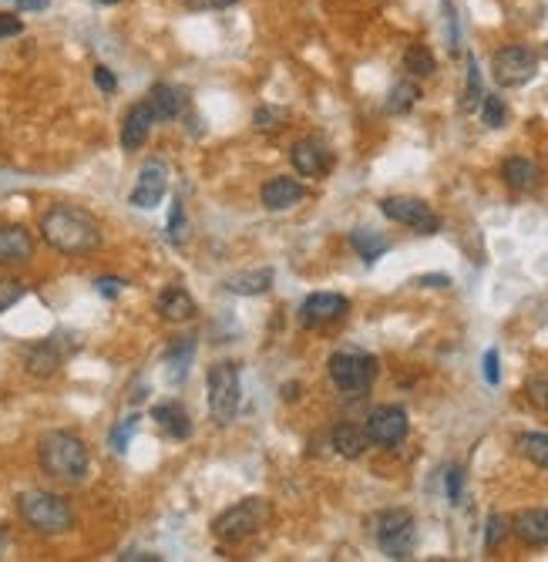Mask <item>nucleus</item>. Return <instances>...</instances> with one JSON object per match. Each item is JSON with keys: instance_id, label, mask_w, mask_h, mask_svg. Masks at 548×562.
Returning <instances> with one entry per match:
<instances>
[{"instance_id": "1", "label": "nucleus", "mask_w": 548, "mask_h": 562, "mask_svg": "<svg viewBox=\"0 0 548 562\" xmlns=\"http://www.w3.org/2000/svg\"><path fill=\"white\" fill-rule=\"evenodd\" d=\"M41 236L61 256H88L101 246L98 219L78 206H51L41 216Z\"/></svg>"}, {"instance_id": "2", "label": "nucleus", "mask_w": 548, "mask_h": 562, "mask_svg": "<svg viewBox=\"0 0 548 562\" xmlns=\"http://www.w3.org/2000/svg\"><path fill=\"white\" fill-rule=\"evenodd\" d=\"M37 465L54 482L78 485L88 478L91 455L88 445L74 431H48V435H41V441H37Z\"/></svg>"}, {"instance_id": "3", "label": "nucleus", "mask_w": 548, "mask_h": 562, "mask_svg": "<svg viewBox=\"0 0 548 562\" xmlns=\"http://www.w3.org/2000/svg\"><path fill=\"white\" fill-rule=\"evenodd\" d=\"M17 515L37 536H64L74 529V509L64 495L31 488V492L17 495Z\"/></svg>"}, {"instance_id": "4", "label": "nucleus", "mask_w": 548, "mask_h": 562, "mask_svg": "<svg viewBox=\"0 0 548 562\" xmlns=\"http://www.w3.org/2000/svg\"><path fill=\"white\" fill-rule=\"evenodd\" d=\"M266 522H269V502L266 499H243L222 515H216V522H212V536L219 542H232V546H236V542L253 539Z\"/></svg>"}, {"instance_id": "5", "label": "nucleus", "mask_w": 548, "mask_h": 562, "mask_svg": "<svg viewBox=\"0 0 548 562\" xmlns=\"http://www.w3.org/2000/svg\"><path fill=\"white\" fill-rule=\"evenodd\" d=\"M333 388L340 394H350V398H360V394L370 391L377 377V357L360 354V350H340V354L330 357L327 364Z\"/></svg>"}, {"instance_id": "6", "label": "nucleus", "mask_w": 548, "mask_h": 562, "mask_svg": "<svg viewBox=\"0 0 548 562\" xmlns=\"http://www.w3.org/2000/svg\"><path fill=\"white\" fill-rule=\"evenodd\" d=\"M374 539L387 559H411L414 542H417V525L414 515L404 509H387L377 515Z\"/></svg>"}, {"instance_id": "7", "label": "nucleus", "mask_w": 548, "mask_h": 562, "mask_svg": "<svg viewBox=\"0 0 548 562\" xmlns=\"http://www.w3.org/2000/svg\"><path fill=\"white\" fill-rule=\"evenodd\" d=\"M243 401V384H239V367L222 361L209 371V414L216 425H229Z\"/></svg>"}, {"instance_id": "8", "label": "nucleus", "mask_w": 548, "mask_h": 562, "mask_svg": "<svg viewBox=\"0 0 548 562\" xmlns=\"http://www.w3.org/2000/svg\"><path fill=\"white\" fill-rule=\"evenodd\" d=\"M535 71L538 58L525 44H508V48L495 51V58H491V75H495L501 88H522L535 78Z\"/></svg>"}, {"instance_id": "9", "label": "nucleus", "mask_w": 548, "mask_h": 562, "mask_svg": "<svg viewBox=\"0 0 548 562\" xmlns=\"http://www.w3.org/2000/svg\"><path fill=\"white\" fill-rule=\"evenodd\" d=\"M380 213H384L387 219H394V223H401V226H411L414 233H421V236H434L441 229L438 213H434L424 199H414V196L380 199Z\"/></svg>"}, {"instance_id": "10", "label": "nucleus", "mask_w": 548, "mask_h": 562, "mask_svg": "<svg viewBox=\"0 0 548 562\" xmlns=\"http://www.w3.org/2000/svg\"><path fill=\"white\" fill-rule=\"evenodd\" d=\"M364 431H367L370 445L397 448L407 438V431H411V421H407V411L404 408H397V404H384V408L370 411Z\"/></svg>"}, {"instance_id": "11", "label": "nucleus", "mask_w": 548, "mask_h": 562, "mask_svg": "<svg viewBox=\"0 0 548 562\" xmlns=\"http://www.w3.org/2000/svg\"><path fill=\"white\" fill-rule=\"evenodd\" d=\"M347 310H350V300L340 297V293H313L300 307V324L306 330H320V327L337 324Z\"/></svg>"}, {"instance_id": "12", "label": "nucleus", "mask_w": 548, "mask_h": 562, "mask_svg": "<svg viewBox=\"0 0 548 562\" xmlns=\"http://www.w3.org/2000/svg\"><path fill=\"white\" fill-rule=\"evenodd\" d=\"M290 162L296 172L306 175V179H320V175H327L333 169V152L327 142H320V138H300V142L290 149Z\"/></svg>"}, {"instance_id": "13", "label": "nucleus", "mask_w": 548, "mask_h": 562, "mask_svg": "<svg viewBox=\"0 0 548 562\" xmlns=\"http://www.w3.org/2000/svg\"><path fill=\"white\" fill-rule=\"evenodd\" d=\"M68 350H74V344H61V337H48L41 340V344H34L27 350L24 357V371L31 377H41V381H48L61 371L64 357H68Z\"/></svg>"}, {"instance_id": "14", "label": "nucleus", "mask_w": 548, "mask_h": 562, "mask_svg": "<svg viewBox=\"0 0 548 562\" xmlns=\"http://www.w3.org/2000/svg\"><path fill=\"white\" fill-rule=\"evenodd\" d=\"M165 189H169V169H165V162L152 159L142 165V172H138V182L132 189V206L135 209H155L165 196Z\"/></svg>"}, {"instance_id": "15", "label": "nucleus", "mask_w": 548, "mask_h": 562, "mask_svg": "<svg viewBox=\"0 0 548 562\" xmlns=\"http://www.w3.org/2000/svg\"><path fill=\"white\" fill-rule=\"evenodd\" d=\"M34 256V236L21 223L0 226V266H24Z\"/></svg>"}, {"instance_id": "16", "label": "nucleus", "mask_w": 548, "mask_h": 562, "mask_svg": "<svg viewBox=\"0 0 548 562\" xmlns=\"http://www.w3.org/2000/svg\"><path fill=\"white\" fill-rule=\"evenodd\" d=\"M152 128H155L152 108H148V101H138V105L128 108V115H125V122H122V149L125 152H138L148 142Z\"/></svg>"}, {"instance_id": "17", "label": "nucleus", "mask_w": 548, "mask_h": 562, "mask_svg": "<svg viewBox=\"0 0 548 562\" xmlns=\"http://www.w3.org/2000/svg\"><path fill=\"white\" fill-rule=\"evenodd\" d=\"M306 199V189L296 179H286V175H276L263 186V206L269 213H283V209H293L296 202Z\"/></svg>"}, {"instance_id": "18", "label": "nucleus", "mask_w": 548, "mask_h": 562, "mask_svg": "<svg viewBox=\"0 0 548 562\" xmlns=\"http://www.w3.org/2000/svg\"><path fill=\"white\" fill-rule=\"evenodd\" d=\"M148 108H152L155 122H172V118L182 115L185 108V95L175 85H152V91H148Z\"/></svg>"}, {"instance_id": "19", "label": "nucleus", "mask_w": 548, "mask_h": 562, "mask_svg": "<svg viewBox=\"0 0 548 562\" xmlns=\"http://www.w3.org/2000/svg\"><path fill=\"white\" fill-rule=\"evenodd\" d=\"M159 313L172 324H182V320L195 317V300L185 287H165L159 293Z\"/></svg>"}, {"instance_id": "20", "label": "nucleus", "mask_w": 548, "mask_h": 562, "mask_svg": "<svg viewBox=\"0 0 548 562\" xmlns=\"http://www.w3.org/2000/svg\"><path fill=\"white\" fill-rule=\"evenodd\" d=\"M512 532L525 546H548V522H545V509H528L518 512L512 519Z\"/></svg>"}, {"instance_id": "21", "label": "nucleus", "mask_w": 548, "mask_h": 562, "mask_svg": "<svg viewBox=\"0 0 548 562\" xmlns=\"http://www.w3.org/2000/svg\"><path fill=\"white\" fill-rule=\"evenodd\" d=\"M501 179H505L508 186L518 189V192H528V189L538 186L542 172H538V165L532 159H525V155H512V159L501 165Z\"/></svg>"}, {"instance_id": "22", "label": "nucleus", "mask_w": 548, "mask_h": 562, "mask_svg": "<svg viewBox=\"0 0 548 562\" xmlns=\"http://www.w3.org/2000/svg\"><path fill=\"white\" fill-rule=\"evenodd\" d=\"M330 441H333V451H337L340 458H350V462L364 455L367 445H370L367 431L357 428V425H350V421H343V425L333 428V438Z\"/></svg>"}, {"instance_id": "23", "label": "nucleus", "mask_w": 548, "mask_h": 562, "mask_svg": "<svg viewBox=\"0 0 548 562\" xmlns=\"http://www.w3.org/2000/svg\"><path fill=\"white\" fill-rule=\"evenodd\" d=\"M152 421H159V425L169 431L172 438H192V421H189V414H185L182 404H175V401H165V404H155L152 408Z\"/></svg>"}, {"instance_id": "24", "label": "nucleus", "mask_w": 548, "mask_h": 562, "mask_svg": "<svg viewBox=\"0 0 548 562\" xmlns=\"http://www.w3.org/2000/svg\"><path fill=\"white\" fill-rule=\"evenodd\" d=\"M192 357H195V337L175 340V344L169 347V354H165V367H169V384H182L185 381Z\"/></svg>"}, {"instance_id": "25", "label": "nucleus", "mask_w": 548, "mask_h": 562, "mask_svg": "<svg viewBox=\"0 0 548 562\" xmlns=\"http://www.w3.org/2000/svg\"><path fill=\"white\" fill-rule=\"evenodd\" d=\"M273 287V270H249V273H236L226 280L229 293H239V297H259Z\"/></svg>"}, {"instance_id": "26", "label": "nucleus", "mask_w": 548, "mask_h": 562, "mask_svg": "<svg viewBox=\"0 0 548 562\" xmlns=\"http://www.w3.org/2000/svg\"><path fill=\"white\" fill-rule=\"evenodd\" d=\"M350 243H354V250L360 253L364 263H377L380 256L390 250V239L374 233V229H354V233H350Z\"/></svg>"}, {"instance_id": "27", "label": "nucleus", "mask_w": 548, "mask_h": 562, "mask_svg": "<svg viewBox=\"0 0 548 562\" xmlns=\"http://www.w3.org/2000/svg\"><path fill=\"white\" fill-rule=\"evenodd\" d=\"M404 71L411 78H431L434 71H438V61H434L431 48H424V44H411V48L404 51Z\"/></svg>"}, {"instance_id": "28", "label": "nucleus", "mask_w": 548, "mask_h": 562, "mask_svg": "<svg viewBox=\"0 0 548 562\" xmlns=\"http://www.w3.org/2000/svg\"><path fill=\"white\" fill-rule=\"evenodd\" d=\"M515 445H518V455L548 472V435H542V431H528V435H518Z\"/></svg>"}, {"instance_id": "29", "label": "nucleus", "mask_w": 548, "mask_h": 562, "mask_svg": "<svg viewBox=\"0 0 548 562\" xmlns=\"http://www.w3.org/2000/svg\"><path fill=\"white\" fill-rule=\"evenodd\" d=\"M417 98H421V88H417L414 81H397V85L390 88L384 108H387V115H404L417 105Z\"/></svg>"}, {"instance_id": "30", "label": "nucleus", "mask_w": 548, "mask_h": 562, "mask_svg": "<svg viewBox=\"0 0 548 562\" xmlns=\"http://www.w3.org/2000/svg\"><path fill=\"white\" fill-rule=\"evenodd\" d=\"M286 115L283 108H273V105H259L256 112H253V125H256V132H280V128L286 125Z\"/></svg>"}, {"instance_id": "31", "label": "nucleus", "mask_w": 548, "mask_h": 562, "mask_svg": "<svg viewBox=\"0 0 548 562\" xmlns=\"http://www.w3.org/2000/svg\"><path fill=\"white\" fill-rule=\"evenodd\" d=\"M481 98H485V91H481L478 61L468 58V88H464V112H475V108H481Z\"/></svg>"}, {"instance_id": "32", "label": "nucleus", "mask_w": 548, "mask_h": 562, "mask_svg": "<svg viewBox=\"0 0 548 562\" xmlns=\"http://www.w3.org/2000/svg\"><path fill=\"white\" fill-rule=\"evenodd\" d=\"M481 118H485L488 128H501V125H505V118H508L505 101H501L498 95H485V98H481Z\"/></svg>"}, {"instance_id": "33", "label": "nucleus", "mask_w": 548, "mask_h": 562, "mask_svg": "<svg viewBox=\"0 0 548 562\" xmlns=\"http://www.w3.org/2000/svg\"><path fill=\"white\" fill-rule=\"evenodd\" d=\"M512 532V522L505 519V515H488V529H485V549H498L501 542H505V536Z\"/></svg>"}, {"instance_id": "34", "label": "nucleus", "mask_w": 548, "mask_h": 562, "mask_svg": "<svg viewBox=\"0 0 548 562\" xmlns=\"http://www.w3.org/2000/svg\"><path fill=\"white\" fill-rule=\"evenodd\" d=\"M24 293H27V283L14 280V276H4V280H0V313L11 310Z\"/></svg>"}, {"instance_id": "35", "label": "nucleus", "mask_w": 548, "mask_h": 562, "mask_svg": "<svg viewBox=\"0 0 548 562\" xmlns=\"http://www.w3.org/2000/svg\"><path fill=\"white\" fill-rule=\"evenodd\" d=\"M182 236H185V206H182V199L175 196L172 199V213H169V239L179 246Z\"/></svg>"}, {"instance_id": "36", "label": "nucleus", "mask_w": 548, "mask_h": 562, "mask_svg": "<svg viewBox=\"0 0 548 562\" xmlns=\"http://www.w3.org/2000/svg\"><path fill=\"white\" fill-rule=\"evenodd\" d=\"M135 428H138V418H125L122 425L111 431V448H115V451H125L128 441H132V435H135Z\"/></svg>"}, {"instance_id": "37", "label": "nucleus", "mask_w": 548, "mask_h": 562, "mask_svg": "<svg viewBox=\"0 0 548 562\" xmlns=\"http://www.w3.org/2000/svg\"><path fill=\"white\" fill-rule=\"evenodd\" d=\"M444 485H448V499L458 505L461 502V488H464V468H448V478H444Z\"/></svg>"}, {"instance_id": "38", "label": "nucleus", "mask_w": 548, "mask_h": 562, "mask_svg": "<svg viewBox=\"0 0 548 562\" xmlns=\"http://www.w3.org/2000/svg\"><path fill=\"white\" fill-rule=\"evenodd\" d=\"M189 11H226V7L239 4V0H182Z\"/></svg>"}, {"instance_id": "39", "label": "nucleus", "mask_w": 548, "mask_h": 562, "mask_svg": "<svg viewBox=\"0 0 548 562\" xmlns=\"http://www.w3.org/2000/svg\"><path fill=\"white\" fill-rule=\"evenodd\" d=\"M95 85L105 91V95H115V91H118V78L111 75V68L98 64V68H95Z\"/></svg>"}, {"instance_id": "40", "label": "nucleus", "mask_w": 548, "mask_h": 562, "mask_svg": "<svg viewBox=\"0 0 548 562\" xmlns=\"http://www.w3.org/2000/svg\"><path fill=\"white\" fill-rule=\"evenodd\" d=\"M24 31V24H21V17H14V14H0V41L4 38H17V34Z\"/></svg>"}, {"instance_id": "41", "label": "nucleus", "mask_w": 548, "mask_h": 562, "mask_svg": "<svg viewBox=\"0 0 548 562\" xmlns=\"http://www.w3.org/2000/svg\"><path fill=\"white\" fill-rule=\"evenodd\" d=\"M95 287H98V293H101V297H118V293H122V287H125V280H115V276H101V280L95 283Z\"/></svg>"}, {"instance_id": "42", "label": "nucleus", "mask_w": 548, "mask_h": 562, "mask_svg": "<svg viewBox=\"0 0 548 562\" xmlns=\"http://www.w3.org/2000/svg\"><path fill=\"white\" fill-rule=\"evenodd\" d=\"M485 381L488 384H498L501 381V371H498V350L491 347L485 354Z\"/></svg>"}, {"instance_id": "43", "label": "nucleus", "mask_w": 548, "mask_h": 562, "mask_svg": "<svg viewBox=\"0 0 548 562\" xmlns=\"http://www.w3.org/2000/svg\"><path fill=\"white\" fill-rule=\"evenodd\" d=\"M417 287H434V290H441V287H451V276H444V273H434V276H421V280H417Z\"/></svg>"}, {"instance_id": "44", "label": "nucleus", "mask_w": 548, "mask_h": 562, "mask_svg": "<svg viewBox=\"0 0 548 562\" xmlns=\"http://www.w3.org/2000/svg\"><path fill=\"white\" fill-rule=\"evenodd\" d=\"M21 11H44V7H48V0H21Z\"/></svg>"}, {"instance_id": "45", "label": "nucleus", "mask_w": 548, "mask_h": 562, "mask_svg": "<svg viewBox=\"0 0 548 562\" xmlns=\"http://www.w3.org/2000/svg\"><path fill=\"white\" fill-rule=\"evenodd\" d=\"M538 408H545V411H548V388H545V394H542V401H538Z\"/></svg>"}, {"instance_id": "46", "label": "nucleus", "mask_w": 548, "mask_h": 562, "mask_svg": "<svg viewBox=\"0 0 548 562\" xmlns=\"http://www.w3.org/2000/svg\"><path fill=\"white\" fill-rule=\"evenodd\" d=\"M98 4H108V7H115V4H122V0H98Z\"/></svg>"}, {"instance_id": "47", "label": "nucleus", "mask_w": 548, "mask_h": 562, "mask_svg": "<svg viewBox=\"0 0 548 562\" xmlns=\"http://www.w3.org/2000/svg\"><path fill=\"white\" fill-rule=\"evenodd\" d=\"M545 522H548V509H545Z\"/></svg>"}]
</instances>
